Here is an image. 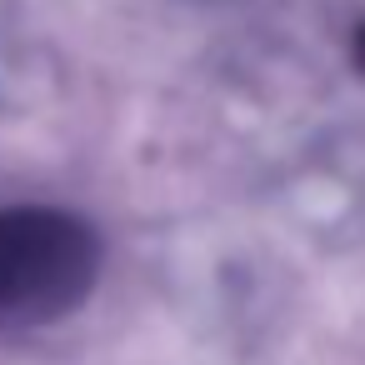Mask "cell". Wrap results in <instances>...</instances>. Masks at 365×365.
<instances>
[{"label": "cell", "mask_w": 365, "mask_h": 365, "mask_svg": "<svg viewBox=\"0 0 365 365\" xmlns=\"http://www.w3.org/2000/svg\"><path fill=\"white\" fill-rule=\"evenodd\" d=\"M106 265L101 230L66 205H0V340L76 315Z\"/></svg>", "instance_id": "obj_1"}, {"label": "cell", "mask_w": 365, "mask_h": 365, "mask_svg": "<svg viewBox=\"0 0 365 365\" xmlns=\"http://www.w3.org/2000/svg\"><path fill=\"white\" fill-rule=\"evenodd\" d=\"M355 66L365 71V21H360V31H355Z\"/></svg>", "instance_id": "obj_2"}]
</instances>
